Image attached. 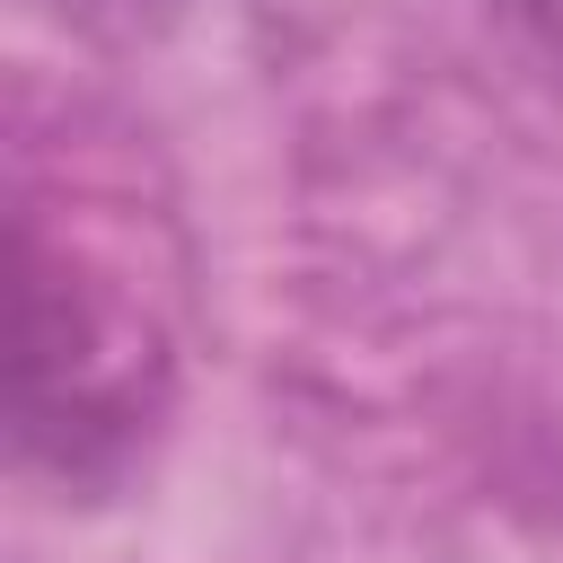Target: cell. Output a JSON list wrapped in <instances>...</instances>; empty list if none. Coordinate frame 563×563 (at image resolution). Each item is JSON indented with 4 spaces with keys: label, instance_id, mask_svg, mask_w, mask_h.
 <instances>
[{
    "label": "cell",
    "instance_id": "1",
    "mask_svg": "<svg viewBox=\"0 0 563 563\" xmlns=\"http://www.w3.org/2000/svg\"><path fill=\"white\" fill-rule=\"evenodd\" d=\"M132 396H141V334L79 282H62L35 229H18V431L35 449L62 440L70 457L88 431H123Z\"/></svg>",
    "mask_w": 563,
    "mask_h": 563
},
{
    "label": "cell",
    "instance_id": "2",
    "mask_svg": "<svg viewBox=\"0 0 563 563\" xmlns=\"http://www.w3.org/2000/svg\"><path fill=\"white\" fill-rule=\"evenodd\" d=\"M501 9H510L519 26H537L545 53H563V0H501Z\"/></svg>",
    "mask_w": 563,
    "mask_h": 563
}]
</instances>
